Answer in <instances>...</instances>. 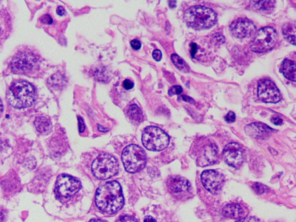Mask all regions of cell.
<instances>
[{"label": "cell", "mask_w": 296, "mask_h": 222, "mask_svg": "<svg viewBox=\"0 0 296 222\" xmlns=\"http://www.w3.org/2000/svg\"><path fill=\"white\" fill-rule=\"evenodd\" d=\"M153 58L156 61L159 62L162 58L161 51L159 50H156L153 52Z\"/></svg>", "instance_id": "30"}, {"label": "cell", "mask_w": 296, "mask_h": 222, "mask_svg": "<svg viewBox=\"0 0 296 222\" xmlns=\"http://www.w3.org/2000/svg\"><path fill=\"white\" fill-rule=\"evenodd\" d=\"M245 131L247 135L252 138L264 139L271 134L273 129L264 124L253 123L246 127Z\"/></svg>", "instance_id": "16"}, {"label": "cell", "mask_w": 296, "mask_h": 222, "mask_svg": "<svg viewBox=\"0 0 296 222\" xmlns=\"http://www.w3.org/2000/svg\"><path fill=\"white\" fill-rule=\"evenodd\" d=\"M223 214L225 217L232 219H242L246 218L247 210L239 204H230L224 207Z\"/></svg>", "instance_id": "17"}, {"label": "cell", "mask_w": 296, "mask_h": 222, "mask_svg": "<svg viewBox=\"0 0 296 222\" xmlns=\"http://www.w3.org/2000/svg\"><path fill=\"white\" fill-rule=\"evenodd\" d=\"M183 99H184V101H189V102H191V101H194L193 100V99L192 98L189 97V96H187L186 95H183Z\"/></svg>", "instance_id": "39"}, {"label": "cell", "mask_w": 296, "mask_h": 222, "mask_svg": "<svg viewBox=\"0 0 296 222\" xmlns=\"http://www.w3.org/2000/svg\"><path fill=\"white\" fill-rule=\"evenodd\" d=\"M167 188L173 197L183 198L189 194L192 186L186 178L180 176H173L167 181Z\"/></svg>", "instance_id": "13"}, {"label": "cell", "mask_w": 296, "mask_h": 222, "mask_svg": "<svg viewBox=\"0 0 296 222\" xmlns=\"http://www.w3.org/2000/svg\"><path fill=\"white\" fill-rule=\"evenodd\" d=\"M90 222H107L103 220H101V219H93V220L91 221Z\"/></svg>", "instance_id": "41"}, {"label": "cell", "mask_w": 296, "mask_h": 222, "mask_svg": "<svg viewBox=\"0 0 296 222\" xmlns=\"http://www.w3.org/2000/svg\"><path fill=\"white\" fill-rule=\"evenodd\" d=\"M203 187L213 195L218 194L223 187L224 177L214 170H205L201 176Z\"/></svg>", "instance_id": "11"}, {"label": "cell", "mask_w": 296, "mask_h": 222, "mask_svg": "<svg viewBox=\"0 0 296 222\" xmlns=\"http://www.w3.org/2000/svg\"><path fill=\"white\" fill-rule=\"evenodd\" d=\"M236 222H260V221L254 217H247Z\"/></svg>", "instance_id": "32"}, {"label": "cell", "mask_w": 296, "mask_h": 222, "mask_svg": "<svg viewBox=\"0 0 296 222\" xmlns=\"http://www.w3.org/2000/svg\"><path fill=\"white\" fill-rule=\"evenodd\" d=\"M281 72L289 80L296 82V63L294 61L285 59L281 65Z\"/></svg>", "instance_id": "18"}, {"label": "cell", "mask_w": 296, "mask_h": 222, "mask_svg": "<svg viewBox=\"0 0 296 222\" xmlns=\"http://www.w3.org/2000/svg\"><path fill=\"white\" fill-rule=\"evenodd\" d=\"M38 63V59L33 53L23 51L16 55L11 61V70L15 73L27 74L33 71Z\"/></svg>", "instance_id": "8"}, {"label": "cell", "mask_w": 296, "mask_h": 222, "mask_svg": "<svg viewBox=\"0 0 296 222\" xmlns=\"http://www.w3.org/2000/svg\"><path fill=\"white\" fill-rule=\"evenodd\" d=\"M116 222H137L134 218L131 216H123L119 218Z\"/></svg>", "instance_id": "26"}, {"label": "cell", "mask_w": 296, "mask_h": 222, "mask_svg": "<svg viewBox=\"0 0 296 222\" xmlns=\"http://www.w3.org/2000/svg\"><path fill=\"white\" fill-rule=\"evenodd\" d=\"M191 51L190 53L191 55L193 57V58H195V56L196 55V53H197V45L195 43H192L190 44Z\"/></svg>", "instance_id": "33"}, {"label": "cell", "mask_w": 296, "mask_h": 222, "mask_svg": "<svg viewBox=\"0 0 296 222\" xmlns=\"http://www.w3.org/2000/svg\"><path fill=\"white\" fill-rule=\"evenodd\" d=\"M81 184L78 179L66 175H60L57 179L55 191L61 198H69L81 189Z\"/></svg>", "instance_id": "9"}, {"label": "cell", "mask_w": 296, "mask_h": 222, "mask_svg": "<svg viewBox=\"0 0 296 222\" xmlns=\"http://www.w3.org/2000/svg\"><path fill=\"white\" fill-rule=\"evenodd\" d=\"M253 189L258 195L263 194L268 190V189L265 186L261 183H257V182L253 185Z\"/></svg>", "instance_id": "24"}, {"label": "cell", "mask_w": 296, "mask_h": 222, "mask_svg": "<svg viewBox=\"0 0 296 222\" xmlns=\"http://www.w3.org/2000/svg\"><path fill=\"white\" fill-rule=\"evenodd\" d=\"M131 45H132L133 49L135 50H138L140 49L141 47V42L137 40V39H133V40L131 41Z\"/></svg>", "instance_id": "29"}, {"label": "cell", "mask_w": 296, "mask_h": 222, "mask_svg": "<svg viewBox=\"0 0 296 222\" xmlns=\"http://www.w3.org/2000/svg\"><path fill=\"white\" fill-rule=\"evenodd\" d=\"M277 39L278 34L274 28L264 27L256 33L250 47L255 53H266L273 49Z\"/></svg>", "instance_id": "7"}, {"label": "cell", "mask_w": 296, "mask_h": 222, "mask_svg": "<svg viewBox=\"0 0 296 222\" xmlns=\"http://www.w3.org/2000/svg\"><path fill=\"white\" fill-rule=\"evenodd\" d=\"M252 8L257 10H267L272 9L275 6V1H253Z\"/></svg>", "instance_id": "23"}, {"label": "cell", "mask_w": 296, "mask_h": 222, "mask_svg": "<svg viewBox=\"0 0 296 222\" xmlns=\"http://www.w3.org/2000/svg\"><path fill=\"white\" fill-rule=\"evenodd\" d=\"M215 39H216V42H218V43L223 44L225 42V38L224 36L220 33L215 34Z\"/></svg>", "instance_id": "36"}, {"label": "cell", "mask_w": 296, "mask_h": 222, "mask_svg": "<svg viewBox=\"0 0 296 222\" xmlns=\"http://www.w3.org/2000/svg\"><path fill=\"white\" fill-rule=\"evenodd\" d=\"M57 13H58L59 16H64L66 15V11L64 7L59 6L58 8V9H57Z\"/></svg>", "instance_id": "37"}, {"label": "cell", "mask_w": 296, "mask_h": 222, "mask_svg": "<svg viewBox=\"0 0 296 222\" xmlns=\"http://www.w3.org/2000/svg\"><path fill=\"white\" fill-rule=\"evenodd\" d=\"M283 33L284 38L290 44L296 45V25L295 23H287L284 25Z\"/></svg>", "instance_id": "20"}, {"label": "cell", "mask_w": 296, "mask_h": 222, "mask_svg": "<svg viewBox=\"0 0 296 222\" xmlns=\"http://www.w3.org/2000/svg\"><path fill=\"white\" fill-rule=\"evenodd\" d=\"M170 58H171V61L173 64L179 70L183 71V72L186 73L190 72V67L188 66L186 62L183 59H181L180 57L176 55V54H173Z\"/></svg>", "instance_id": "21"}, {"label": "cell", "mask_w": 296, "mask_h": 222, "mask_svg": "<svg viewBox=\"0 0 296 222\" xmlns=\"http://www.w3.org/2000/svg\"><path fill=\"white\" fill-rule=\"evenodd\" d=\"M144 222H156V221L155 220V219L151 217V216H147V217L145 218Z\"/></svg>", "instance_id": "38"}, {"label": "cell", "mask_w": 296, "mask_h": 222, "mask_svg": "<svg viewBox=\"0 0 296 222\" xmlns=\"http://www.w3.org/2000/svg\"><path fill=\"white\" fill-rule=\"evenodd\" d=\"M183 88L179 86V85H175V86H173L170 88L168 91V95L170 96L174 95H178L183 93Z\"/></svg>", "instance_id": "25"}, {"label": "cell", "mask_w": 296, "mask_h": 222, "mask_svg": "<svg viewBox=\"0 0 296 222\" xmlns=\"http://www.w3.org/2000/svg\"><path fill=\"white\" fill-rule=\"evenodd\" d=\"M271 122L272 124H274L275 125H281L283 124V119L279 118L277 116L272 117L271 119Z\"/></svg>", "instance_id": "34"}, {"label": "cell", "mask_w": 296, "mask_h": 222, "mask_svg": "<svg viewBox=\"0 0 296 222\" xmlns=\"http://www.w3.org/2000/svg\"><path fill=\"white\" fill-rule=\"evenodd\" d=\"M128 115L133 121L140 122L143 118V113L136 104L130 106L128 110Z\"/></svg>", "instance_id": "22"}, {"label": "cell", "mask_w": 296, "mask_h": 222, "mask_svg": "<svg viewBox=\"0 0 296 222\" xmlns=\"http://www.w3.org/2000/svg\"><path fill=\"white\" fill-rule=\"evenodd\" d=\"M123 86L127 90L132 89L133 87V83L132 81L129 80V79H126L123 82Z\"/></svg>", "instance_id": "31"}, {"label": "cell", "mask_w": 296, "mask_h": 222, "mask_svg": "<svg viewBox=\"0 0 296 222\" xmlns=\"http://www.w3.org/2000/svg\"><path fill=\"white\" fill-rule=\"evenodd\" d=\"M92 170L94 175L99 179L112 178L118 173V161L109 154H102L93 162Z\"/></svg>", "instance_id": "5"}, {"label": "cell", "mask_w": 296, "mask_h": 222, "mask_svg": "<svg viewBox=\"0 0 296 222\" xmlns=\"http://www.w3.org/2000/svg\"><path fill=\"white\" fill-rule=\"evenodd\" d=\"M184 21L189 27L196 30H207L217 22V15L211 8L195 5L186 10Z\"/></svg>", "instance_id": "3"}, {"label": "cell", "mask_w": 296, "mask_h": 222, "mask_svg": "<svg viewBox=\"0 0 296 222\" xmlns=\"http://www.w3.org/2000/svg\"><path fill=\"white\" fill-rule=\"evenodd\" d=\"M169 141L167 133L156 127H146L142 135L144 146L151 151H162L166 149L169 146Z\"/></svg>", "instance_id": "6"}, {"label": "cell", "mask_w": 296, "mask_h": 222, "mask_svg": "<svg viewBox=\"0 0 296 222\" xmlns=\"http://www.w3.org/2000/svg\"><path fill=\"white\" fill-rule=\"evenodd\" d=\"M37 131L42 134H47L52 130L53 126L51 121L46 117H37L34 122Z\"/></svg>", "instance_id": "19"}, {"label": "cell", "mask_w": 296, "mask_h": 222, "mask_svg": "<svg viewBox=\"0 0 296 222\" xmlns=\"http://www.w3.org/2000/svg\"><path fill=\"white\" fill-rule=\"evenodd\" d=\"M40 21L44 24L51 25L53 23V20L49 15H44L40 18Z\"/></svg>", "instance_id": "28"}, {"label": "cell", "mask_w": 296, "mask_h": 222, "mask_svg": "<svg viewBox=\"0 0 296 222\" xmlns=\"http://www.w3.org/2000/svg\"><path fill=\"white\" fill-rule=\"evenodd\" d=\"M96 203L101 211L108 214L118 212L124 204L120 184L118 182L112 181L102 185L97 190Z\"/></svg>", "instance_id": "1"}, {"label": "cell", "mask_w": 296, "mask_h": 222, "mask_svg": "<svg viewBox=\"0 0 296 222\" xmlns=\"http://www.w3.org/2000/svg\"><path fill=\"white\" fill-rule=\"evenodd\" d=\"M223 157L225 161L233 167H240L243 163V150L235 142H230L227 145L223 151Z\"/></svg>", "instance_id": "15"}, {"label": "cell", "mask_w": 296, "mask_h": 222, "mask_svg": "<svg viewBox=\"0 0 296 222\" xmlns=\"http://www.w3.org/2000/svg\"><path fill=\"white\" fill-rule=\"evenodd\" d=\"M218 159V147L212 142L207 141L197 151V163L204 167L214 164Z\"/></svg>", "instance_id": "12"}, {"label": "cell", "mask_w": 296, "mask_h": 222, "mask_svg": "<svg viewBox=\"0 0 296 222\" xmlns=\"http://www.w3.org/2000/svg\"><path fill=\"white\" fill-rule=\"evenodd\" d=\"M8 102L17 109L32 106L35 99V90L25 81H16L11 84L7 93Z\"/></svg>", "instance_id": "2"}, {"label": "cell", "mask_w": 296, "mask_h": 222, "mask_svg": "<svg viewBox=\"0 0 296 222\" xmlns=\"http://www.w3.org/2000/svg\"><path fill=\"white\" fill-rule=\"evenodd\" d=\"M236 116L235 113L232 112H229L227 115L225 117V120L228 123H233L235 121Z\"/></svg>", "instance_id": "27"}, {"label": "cell", "mask_w": 296, "mask_h": 222, "mask_svg": "<svg viewBox=\"0 0 296 222\" xmlns=\"http://www.w3.org/2000/svg\"><path fill=\"white\" fill-rule=\"evenodd\" d=\"M2 112H3V104H2L1 99H0V115H1Z\"/></svg>", "instance_id": "40"}, {"label": "cell", "mask_w": 296, "mask_h": 222, "mask_svg": "<svg viewBox=\"0 0 296 222\" xmlns=\"http://www.w3.org/2000/svg\"><path fill=\"white\" fill-rule=\"evenodd\" d=\"M79 122V130L81 133L83 132L85 129V125L82 119L80 117H78Z\"/></svg>", "instance_id": "35"}, {"label": "cell", "mask_w": 296, "mask_h": 222, "mask_svg": "<svg viewBox=\"0 0 296 222\" xmlns=\"http://www.w3.org/2000/svg\"><path fill=\"white\" fill-rule=\"evenodd\" d=\"M258 96L260 100L267 103H277L282 98L280 91L274 82L269 79H263L260 82Z\"/></svg>", "instance_id": "10"}, {"label": "cell", "mask_w": 296, "mask_h": 222, "mask_svg": "<svg viewBox=\"0 0 296 222\" xmlns=\"http://www.w3.org/2000/svg\"><path fill=\"white\" fill-rule=\"evenodd\" d=\"M122 160L127 172L136 173L144 169L147 159L142 148L136 145H130L123 151Z\"/></svg>", "instance_id": "4"}, {"label": "cell", "mask_w": 296, "mask_h": 222, "mask_svg": "<svg viewBox=\"0 0 296 222\" xmlns=\"http://www.w3.org/2000/svg\"><path fill=\"white\" fill-rule=\"evenodd\" d=\"M232 35L237 38H245L252 36L256 32V27L252 21L246 18H239L233 21L230 26Z\"/></svg>", "instance_id": "14"}, {"label": "cell", "mask_w": 296, "mask_h": 222, "mask_svg": "<svg viewBox=\"0 0 296 222\" xmlns=\"http://www.w3.org/2000/svg\"><path fill=\"white\" fill-rule=\"evenodd\" d=\"M0 32H1V28H0Z\"/></svg>", "instance_id": "42"}]
</instances>
